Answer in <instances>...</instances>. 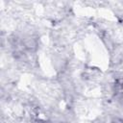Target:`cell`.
Wrapping results in <instances>:
<instances>
[{
	"mask_svg": "<svg viewBox=\"0 0 123 123\" xmlns=\"http://www.w3.org/2000/svg\"><path fill=\"white\" fill-rule=\"evenodd\" d=\"M113 123H123V121L122 120H115Z\"/></svg>",
	"mask_w": 123,
	"mask_h": 123,
	"instance_id": "obj_1",
	"label": "cell"
}]
</instances>
